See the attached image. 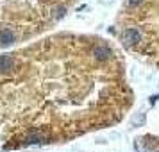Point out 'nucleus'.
Instances as JSON below:
<instances>
[{
  "label": "nucleus",
  "mask_w": 159,
  "mask_h": 152,
  "mask_svg": "<svg viewBox=\"0 0 159 152\" xmlns=\"http://www.w3.org/2000/svg\"><path fill=\"white\" fill-rule=\"evenodd\" d=\"M134 106L120 45L56 32L0 56V149L57 145L115 127Z\"/></svg>",
  "instance_id": "f257e3e1"
},
{
  "label": "nucleus",
  "mask_w": 159,
  "mask_h": 152,
  "mask_svg": "<svg viewBox=\"0 0 159 152\" xmlns=\"http://www.w3.org/2000/svg\"><path fill=\"white\" fill-rule=\"evenodd\" d=\"M77 4L79 0H0V50L45 36Z\"/></svg>",
  "instance_id": "f03ea898"
},
{
  "label": "nucleus",
  "mask_w": 159,
  "mask_h": 152,
  "mask_svg": "<svg viewBox=\"0 0 159 152\" xmlns=\"http://www.w3.org/2000/svg\"><path fill=\"white\" fill-rule=\"evenodd\" d=\"M116 38L125 52L159 72V0H125L116 15Z\"/></svg>",
  "instance_id": "7ed1b4c3"
}]
</instances>
